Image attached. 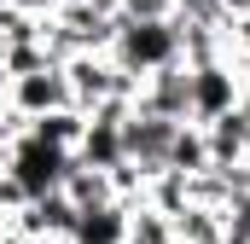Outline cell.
<instances>
[{"instance_id":"6da1fadb","label":"cell","mask_w":250,"mask_h":244,"mask_svg":"<svg viewBox=\"0 0 250 244\" xmlns=\"http://www.w3.org/2000/svg\"><path fill=\"white\" fill-rule=\"evenodd\" d=\"M111 64L134 76V81H146V76H157V70H169V64H181V18L169 12V18H117V29H111Z\"/></svg>"},{"instance_id":"7a4b0ae2","label":"cell","mask_w":250,"mask_h":244,"mask_svg":"<svg viewBox=\"0 0 250 244\" xmlns=\"http://www.w3.org/2000/svg\"><path fill=\"white\" fill-rule=\"evenodd\" d=\"M70 163H76V151H59V145L35 140L29 128H18V134L6 140V157H0V169H6V175H18L29 198H41V192H59L64 175H70Z\"/></svg>"},{"instance_id":"3957f363","label":"cell","mask_w":250,"mask_h":244,"mask_svg":"<svg viewBox=\"0 0 250 244\" xmlns=\"http://www.w3.org/2000/svg\"><path fill=\"white\" fill-rule=\"evenodd\" d=\"M187 76H192V111L187 122H215L221 111H233V105H245V70L227 59H198L187 64Z\"/></svg>"},{"instance_id":"277c9868","label":"cell","mask_w":250,"mask_h":244,"mask_svg":"<svg viewBox=\"0 0 250 244\" xmlns=\"http://www.w3.org/2000/svg\"><path fill=\"white\" fill-rule=\"evenodd\" d=\"M175 117H157V111H140V105H128L123 117V163H134L146 181L157 175V169H169V145H175Z\"/></svg>"},{"instance_id":"5b68a950","label":"cell","mask_w":250,"mask_h":244,"mask_svg":"<svg viewBox=\"0 0 250 244\" xmlns=\"http://www.w3.org/2000/svg\"><path fill=\"white\" fill-rule=\"evenodd\" d=\"M12 117H47V111H64V105H76V93H70V76H64V64H41V70H23V76H12L6 81V99H0Z\"/></svg>"},{"instance_id":"8992f818","label":"cell","mask_w":250,"mask_h":244,"mask_svg":"<svg viewBox=\"0 0 250 244\" xmlns=\"http://www.w3.org/2000/svg\"><path fill=\"white\" fill-rule=\"evenodd\" d=\"M134 105H140V111H157V117L187 122V111H192V76H187V59L169 64V70H157V76H146V81L134 87Z\"/></svg>"},{"instance_id":"52a82bcc","label":"cell","mask_w":250,"mask_h":244,"mask_svg":"<svg viewBox=\"0 0 250 244\" xmlns=\"http://www.w3.org/2000/svg\"><path fill=\"white\" fill-rule=\"evenodd\" d=\"M198 128L209 140V169H239L250 157V99L233 105V111H221L215 122H198Z\"/></svg>"},{"instance_id":"ba28073f","label":"cell","mask_w":250,"mask_h":244,"mask_svg":"<svg viewBox=\"0 0 250 244\" xmlns=\"http://www.w3.org/2000/svg\"><path fill=\"white\" fill-rule=\"evenodd\" d=\"M70 244H128V198L93 203V209H76V233H70Z\"/></svg>"},{"instance_id":"9c48e42d","label":"cell","mask_w":250,"mask_h":244,"mask_svg":"<svg viewBox=\"0 0 250 244\" xmlns=\"http://www.w3.org/2000/svg\"><path fill=\"white\" fill-rule=\"evenodd\" d=\"M82 122H87L82 105H64V111H47V117H29V134H35V140H47V145H59V151H76Z\"/></svg>"},{"instance_id":"30bf717a","label":"cell","mask_w":250,"mask_h":244,"mask_svg":"<svg viewBox=\"0 0 250 244\" xmlns=\"http://www.w3.org/2000/svg\"><path fill=\"white\" fill-rule=\"evenodd\" d=\"M169 169H181V175H204V169H209V140H204V128H198V122H181V128H175Z\"/></svg>"},{"instance_id":"8fae6325","label":"cell","mask_w":250,"mask_h":244,"mask_svg":"<svg viewBox=\"0 0 250 244\" xmlns=\"http://www.w3.org/2000/svg\"><path fill=\"white\" fill-rule=\"evenodd\" d=\"M175 12V0H123L117 6V18H169Z\"/></svg>"},{"instance_id":"7c38bea8","label":"cell","mask_w":250,"mask_h":244,"mask_svg":"<svg viewBox=\"0 0 250 244\" xmlns=\"http://www.w3.org/2000/svg\"><path fill=\"white\" fill-rule=\"evenodd\" d=\"M175 12H181V18H221L227 0H175Z\"/></svg>"},{"instance_id":"4fadbf2b","label":"cell","mask_w":250,"mask_h":244,"mask_svg":"<svg viewBox=\"0 0 250 244\" xmlns=\"http://www.w3.org/2000/svg\"><path fill=\"white\" fill-rule=\"evenodd\" d=\"M0 99H6V70H0Z\"/></svg>"}]
</instances>
